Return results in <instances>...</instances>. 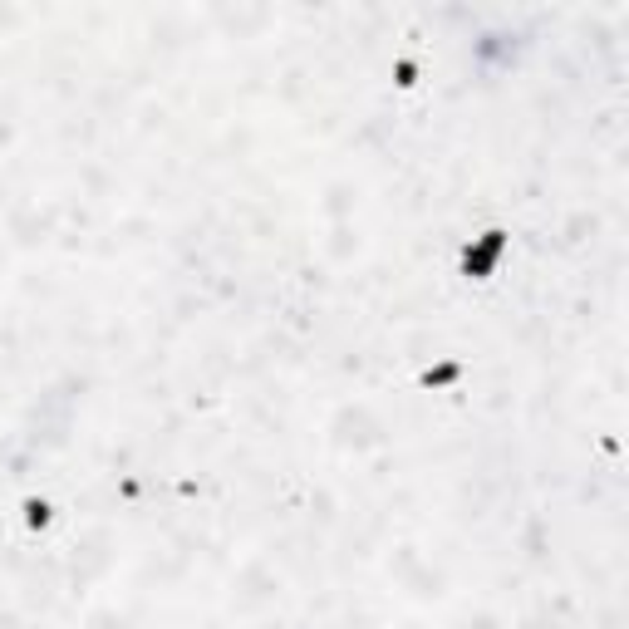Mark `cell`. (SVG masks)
Wrapping results in <instances>:
<instances>
[{
    "mask_svg": "<svg viewBox=\"0 0 629 629\" xmlns=\"http://www.w3.org/2000/svg\"><path fill=\"white\" fill-rule=\"evenodd\" d=\"M502 251H507V231H487L477 246H467V256H462V271H467V276H487V271L502 261Z\"/></svg>",
    "mask_w": 629,
    "mask_h": 629,
    "instance_id": "cell-1",
    "label": "cell"
},
{
    "mask_svg": "<svg viewBox=\"0 0 629 629\" xmlns=\"http://www.w3.org/2000/svg\"><path fill=\"white\" fill-rule=\"evenodd\" d=\"M50 521V507L45 502H30V526H45Z\"/></svg>",
    "mask_w": 629,
    "mask_h": 629,
    "instance_id": "cell-2",
    "label": "cell"
}]
</instances>
